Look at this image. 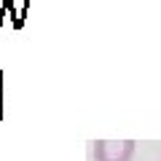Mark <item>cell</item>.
I'll use <instances>...</instances> for the list:
<instances>
[{"mask_svg":"<svg viewBox=\"0 0 161 161\" xmlns=\"http://www.w3.org/2000/svg\"><path fill=\"white\" fill-rule=\"evenodd\" d=\"M134 140H97L94 142V161H132L134 156Z\"/></svg>","mask_w":161,"mask_h":161,"instance_id":"6da1fadb","label":"cell"},{"mask_svg":"<svg viewBox=\"0 0 161 161\" xmlns=\"http://www.w3.org/2000/svg\"><path fill=\"white\" fill-rule=\"evenodd\" d=\"M3 78H6V75L0 70V118H3Z\"/></svg>","mask_w":161,"mask_h":161,"instance_id":"7a4b0ae2","label":"cell"}]
</instances>
